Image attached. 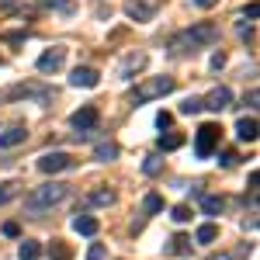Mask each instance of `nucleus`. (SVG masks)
<instances>
[{
    "label": "nucleus",
    "mask_w": 260,
    "mask_h": 260,
    "mask_svg": "<svg viewBox=\"0 0 260 260\" xmlns=\"http://www.w3.org/2000/svg\"><path fill=\"white\" fill-rule=\"evenodd\" d=\"M62 62H66V49H59V45H56V49H45L35 66H39V73H56Z\"/></svg>",
    "instance_id": "6e6552de"
},
{
    "label": "nucleus",
    "mask_w": 260,
    "mask_h": 260,
    "mask_svg": "<svg viewBox=\"0 0 260 260\" xmlns=\"http://www.w3.org/2000/svg\"><path fill=\"white\" fill-rule=\"evenodd\" d=\"M170 121H174L170 111H160V115H156V125H160V128H170Z\"/></svg>",
    "instance_id": "473e14b6"
},
{
    "label": "nucleus",
    "mask_w": 260,
    "mask_h": 260,
    "mask_svg": "<svg viewBox=\"0 0 260 260\" xmlns=\"http://www.w3.org/2000/svg\"><path fill=\"white\" fill-rule=\"evenodd\" d=\"M170 219H174V222H187V219H191V208H187V205H177V208L170 212Z\"/></svg>",
    "instance_id": "c85d7f7f"
},
{
    "label": "nucleus",
    "mask_w": 260,
    "mask_h": 260,
    "mask_svg": "<svg viewBox=\"0 0 260 260\" xmlns=\"http://www.w3.org/2000/svg\"><path fill=\"white\" fill-rule=\"evenodd\" d=\"M184 146V136L180 132H167V136H160V149L163 153H174V149H180Z\"/></svg>",
    "instance_id": "412c9836"
},
{
    "label": "nucleus",
    "mask_w": 260,
    "mask_h": 260,
    "mask_svg": "<svg viewBox=\"0 0 260 260\" xmlns=\"http://www.w3.org/2000/svg\"><path fill=\"white\" fill-rule=\"evenodd\" d=\"M215 39H219V28L208 24V21H201V24H194V28H187V31L174 35L170 49H174L177 56H187V52H198V49H205V45H212Z\"/></svg>",
    "instance_id": "f257e3e1"
},
{
    "label": "nucleus",
    "mask_w": 260,
    "mask_h": 260,
    "mask_svg": "<svg viewBox=\"0 0 260 260\" xmlns=\"http://www.w3.org/2000/svg\"><path fill=\"white\" fill-rule=\"evenodd\" d=\"M87 201L98 205V208H111V205H115V191H111V187H94V191L87 194Z\"/></svg>",
    "instance_id": "2eb2a0df"
},
{
    "label": "nucleus",
    "mask_w": 260,
    "mask_h": 260,
    "mask_svg": "<svg viewBox=\"0 0 260 260\" xmlns=\"http://www.w3.org/2000/svg\"><path fill=\"white\" fill-rule=\"evenodd\" d=\"M208 260H233L229 253H215V257H208Z\"/></svg>",
    "instance_id": "58836bf2"
},
{
    "label": "nucleus",
    "mask_w": 260,
    "mask_h": 260,
    "mask_svg": "<svg viewBox=\"0 0 260 260\" xmlns=\"http://www.w3.org/2000/svg\"><path fill=\"white\" fill-rule=\"evenodd\" d=\"M142 208H146L149 215H156V212H163V198H160V194H146V201H142Z\"/></svg>",
    "instance_id": "a878e982"
},
{
    "label": "nucleus",
    "mask_w": 260,
    "mask_h": 260,
    "mask_svg": "<svg viewBox=\"0 0 260 260\" xmlns=\"http://www.w3.org/2000/svg\"><path fill=\"white\" fill-rule=\"evenodd\" d=\"M174 90V77H149V80H142L139 87H136V104H146V101L153 98H163V94H170Z\"/></svg>",
    "instance_id": "7ed1b4c3"
},
{
    "label": "nucleus",
    "mask_w": 260,
    "mask_h": 260,
    "mask_svg": "<svg viewBox=\"0 0 260 260\" xmlns=\"http://www.w3.org/2000/svg\"><path fill=\"white\" fill-rule=\"evenodd\" d=\"M257 98H260L257 90H250V94H246V98H243V104H250V108H257Z\"/></svg>",
    "instance_id": "c9c22d12"
},
{
    "label": "nucleus",
    "mask_w": 260,
    "mask_h": 260,
    "mask_svg": "<svg viewBox=\"0 0 260 260\" xmlns=\"http://www.w3.org/2000/svg\"><path fill=\"white\" fill-rule=\"evenodd\" d=\"M18 7V0H0V11H14Z\"/></svg>",
    "instance_id": "e433bc0d"
},
{
    "label": "nucleus",
    "mask_w": 260,
    "mask_h": 260,
    "mask_svg": "<svg viewBox=\"0 0 260 260\" xmlns=\"http://www.w3.org/2000/svg\"><path fill=\"white\" fill-rule=\"evenodd\" d=\"M21 260H39L42 257V243H35V240H24L21 243Z\"/></svg>",
    "instance_id": "4be33fe9"
},
{
    "label": "nucleus",
    "mask_w": 260,
    "mask_h": 260,
    "mask_svg": "<svg viewBox=\"0 0 260 260\" xmlns=\"http://www.w3.org/2000/svg\"><path fill=\"white\" fill-rule=\"evenodd\" d=\"M18 191H21L18 180H7V184H0V205H4V201H11V198H18Z\"/></svg>",
    "instance_id": "393cba45"
},
{
    "label": "nucleus",
    "mask_w": 260,
    "mask_h": 260,
    "mask_svg": "<svg viewBox=\"0 0 260 260\" xmlns=\"http://www.w3.org/2000/svg\"><path fill=\"white\" fill-rule=\"evenodd\" d=\"M70 167H73V156L70 153H45V156H39L42 174H59V170H70Z\"/></svg>",
    "instance_id": "423d86ee"
},
{
    "label": "nucleus",
    "mask_w": 260,
    "mask_h": 260,
    "mask_svg": "<svg viewBox=\"0 0 260 260\" xmlns=\"http://www.w3.org/2000/svg\"><path fill=\"white\" fill-rule=\"evenodd\" d=\"M160 167H163V160H160V156H146V163H142V174L156 177V174H160Z\"/></svg>",
    "instance_id": "bb28decb"
},
{
    "label": "nucleus",
    "mask_w": 260,
    "mask_h": 260,
    "mask_svg": "<svg viewBox=\"0 0 260 260\" xmlns=\"http://www.w3.org/2000/svg\"><path fill=\"white\" fill-rule=\"evenodd\" d=\"M4 39L11 42V45H21V42H24V31H7V35H4Z\"/></svg>",
    "instance_id": "72a5a7b5"
},
{
    "label": "nucleus",
    "mask_w": 260,
    "mask_h": 260,
    "mask_svg": "<svg viewBox=\"0 0 260 260\" xmlns=\"http://www.w3.org/2000/svg\"><path fill=\"white\" fill-rule=\"evenodd\" d=\"M142 66H146V56H142V52H132V56L118 66V77H121V80H128L132 73H139Z\"/></svg>",
    "instance_id": "ddd939ff"
},
{
    "label": "nucleus",
    "mask_w": 260,
    "mask_h": 260,
    "mask_svg": "<svg viewBox=\"0 0 260 260\" xmlns=\"http://www.w3.org/2000/svg\"><path fill=\"white\" fill-rule=\"evenodd\" d=\"M236 136H240L243 142H253L257 139V118H253V115H250V118L243 115V118L236 121Z\"/></svg>",
    "instance_id": "4468645a"
},
{
    "label": "nucleus",
    "mask_w": 260,
    "mask_h": 260,
    "mask_svg": "<svg viewBox=\"0 0 260 260\" xmlns=\"http://www.w3.org/2000/svg\"><path fill=\"white\" fill-rule=\"evenodd\" d=\"M257 14H260V4H257V0H250V4L243 7V18H250V21H253Z\"/></svg>",
    "instance_id": "7c9ffc66"
},
{
    "label": "nucleus",
    "mask_w": 260,
    "mask_h": 260,
    "mask_svg": "<svg viewBox=\"0 0 260 260\" xmlns=\"http://www.w3.org/2000/svg\"><path fill=\"white\" fill-rule=\"evenodd\" d=\"M73 229H77L80 236H98V219H94V215H77V219H73Z\"/></svg>",
    "instance_id": "f3484780"
},
{
    "label": "nucleus",
    "mask_w": 260,
    "mask_h": 260,
    "mask_svg": "<svg viewBox=\"0 0 260 260\" xmlns=\"http://www.w3.org/2000/svg\"><path fill=\"white\" fill-rule=\"evenodd\" d=\"M236 160H240V153H236V149H225V153L219 156V163H222V167H233Z\"/></svg>",
    "instance_id": "c756f323"
},
{
    "label": "nucleus",
    "mask_w": 260,
    "mask_h": 260,
    "mask_svg": "<svg viewBox=\"0 0 260 260\" xmlns=\"http://www.w3.org/2000/svg\"><path fill=\"white\" fill-rule=\"evenodd\" d=\"M66 194H70V184H62V180H49V184L35 187V191L24 198V212H28V215H42L45 208L59 205Z\"/></svg>",
    "instance_id": "f03ea898"
},
{
    "label": "nucleus",
    "mask_w": 260,
    "mask_h": 260,
    "mask_svg": "<svg viewBox=\"0 0 260 260\" xmlns=\"http://www.w3.org/2000/svg\"><path fill=\"white\" fill-rule=\"evenodd\" d=\"M125 14H128L132 21H153L156 0H128V4H125Z\"/></svg>",
    "instance_id": "1a4fd4ad"
},
{
    "label": "nucleus",
    "mask_w": 260,
    "mask_h": 260,
    "mask_svg": "<svg viewBox=\"0 0 260 260\" xmlns=\"http://www.w3.org/2000/svg\"><path fill=\"white\" fill-rule=\"evenodd\" d=\"M222 205H225V201H222L219 194H201V212H205V215H219Z\"/></svg>",
    "instance_id": "aec40b11"
},
{
    "label": "nucleus",
    "mask_w": 260,
    "mask_h": 260,
    "mask_svg": "<svg viewBox=\"0 0 260 260\" xmlns=\"http://www.w3.org/2000/svg\"><path fill=\"white\" fill-rule=\"evenodd\" d=\"M42 7H49V11H59V14H73L77 7H73V0H39Z\"/></svg>",
    "instance_id": "b1692460"
},
{
    "label": "nucleus",
    "mask_w": 260,
    "mask_h": 260,
    "mask_svg": "<svg viewBox=\"0 0 260 260\" xmlns=\"http://www.w3.org/2000/svg\"><path fill=\"white\" fill-rule=\"evenodd\" d=\"M7 98H14V101H21V98L49 101V98H52V90H49V87H42V83H14V87L7 90Z\"/></svg>",
    "instance_id": "39448f33"
},
{
    "label": "nucleus",
    "mask_w": 260,
    "mask_h": 260,
    "mask_svg": "<svg viewBox=\"0 0 260 260\" xmlns=\"http://www.w3.org/2000/svg\"><path fill=\"white\" fill-rule=\"evenodd\" d=\"M194 4H198V7H205V11H208V7H215V4H219V0H194Z\"/></svg>",
    "instance_id": "4c0bfd02"
},
{
    "label": "nucleus",
    "mask_w": 260,
    "mask_h": 260,
    "mask_svg": "<svg viewBox=\"0 0 260 260\" xmlns=\"http://www.w3.org/2000/svg\"><path fill=\"white\" fill-rule=\"evenodd\" d=\"M229 104H233V90L229 87H215L208 98L201 101V108H208V111H225Z\"/></svg>",
    "instance_id": "9d476101"
},
{
    "label": "nucleus",
    "mask_w": 260,
    "mask_h": 260,
    "mask_svg": "<svg viewBox=\"0 0 260 260\" xmlns=\"http://www.w3.org/2000/svg\"><path fill=\"white\" fill-rule=\"evenodd\" d=\"M115 156H118V142H98L94 146V160L108 163V160H115Z\"/></svg>",
    "instance_id": "a211bd4d"
},
{
    "label": "nucleus",
    "mask_w": 260,
    "mask_h": 260,
    "mask_svg": "<svg viewBox=\"0 0 260 260\" xmlns=\"http://www.w3.org/2000/svg\"><path fill=\"white\" fill-rule=\"evenodd\" d=\"M49 257H52V260H70V257H73V246L62 243V240H52V243H49Z\"/></svg>",
    "instance_id": "6ab92c4d"
},
{
    "label": "nucleus",
    "mask_w": 260,
    "mask_h": 260,
    "mask_svg": "<svg viewBox=\"0 0 260 260\" xmlns=\"http://www.w3.org/2000/svg\"><path fill=\"white\" fill-rule=\"evenodd\" d=\"M70 125H73L77 132H90V128L98 125V108H94V104H83L80 111L70 115Z\"/></svg>",
    "instance_id": "0eeeda50"
},
{
    "label": "nucleus",
    "mask_w": 260,
    "mask_h": 260,
    "mask_svg": "<svg viewBox=\"0 0 260 260\" xmlns=\"http://www.w3.org/2000/svg\"><path fill=\"white\" fill-rule=\"evenodd\" d=\"M24 139H28L24 125H11L7 132H0V146H4V149H14V146H21Z\"/></svg>",
    "instance_id": "f8f14e48"
},
{
    "label": "nucleus",
    "mask_w": 260,
    "mask_h": 260,
    "mask_svg": "<svg viewBox=\"0 0 260 260\" xmlns=\"http://www.w3.org/2000/svg\"><path fill=\"white\" fill-rule=\"evenodd\" d=\"M70 83H73V87H98L101 73H98V70H90V66H77V70L70 73Z\"/></svg>",
    "instance_id": "9b49d317"
},
{
    "label": "nucleus",
    "mask_w": 260,
    "mask_h": 260,
    "mask_svg": "<svg viewBox=\"0 0 260 260\" xmlns=\"http://www.w3.org/2000/svg\"><path fill=\"white\" fill-rule=\"evenodd\" d=\"M201 111V98H187L180 104V115H198Z\"/></svg>",
    "instance_id": "cd10ccee"
},
{
    "label": "nucleus",
    "mask_w": 260,
    "mask_h": 260,
    "mask_svg": "<svg viewBox=\"0 0 260 260\" xmlns=\"http://www.w3.org/2000/svg\"><path fill=\"white\" fill-rule=\"evenodd\" d=\"M21 229H18V222H7V225H4V236H18Z\"/></svg>",
    "instance_id": "f704fd0d"
},
{
    "label": "nucleus",
    "mask_w": 260,
    "mask_h": 260,
    "mask_svg": "<svg viewBox=\"0 0 260 260\" xmlns=\"http://www.w3.org/2000/svg\"><path fill=\"white\" fill-rule=\"evenodd\" d=\"M219 136H222L219 125H201V128H198V136H194V153H198L201 160H208V156L215 153V146H219Z\"/></svg>",
    "instance_id": "20e7f679"
},
{
    "label": "nucleus",
    "mask_w": 260,
    "mask_h": 260,
    "mask_svg": "<svg viewBox=\"0 0 260 260\" xmlns=\"http://www.w3.org/2000/svg\"><path fill=\"white\" fill-rule=\"evenodd\" d=\"M194 240H198V243H215V240H219V229H215L212 222H205V225H198Z\"/></svg>",
    "instance_id": "5701e85b"
},
{
    "label": "nucleus",
    "mask_w": 260,
    "mask_h": 260,
    "mask_svg": "<svg viewBox=\"0 0 260 260\" xmlns=\"http://www.w3.org/2000/svg\"><path fill=\"white\" fill-rule=\"evenodd\" d=\"M184 253H191V236L177 233V236L170 240V246H167V257H184Z\"/></svg>",
    "instance_id": "dca6fc26"
},
{
    "label": "nucleus",
    "mask_w": 260,
    "mask_h": 260,
    "mask_svg": "<svg viewBox=\"0 0 260 260\" xmlns=\"http://www.w3.org/2000/svg\"><path fill=\"white\" fill-rule=\"evenodd\" d=\"M87 260H104V246H101V243H94V246L87 250Z\"/></svg>",
    "instance_id": "2f4dec72"
}]
</instances>
